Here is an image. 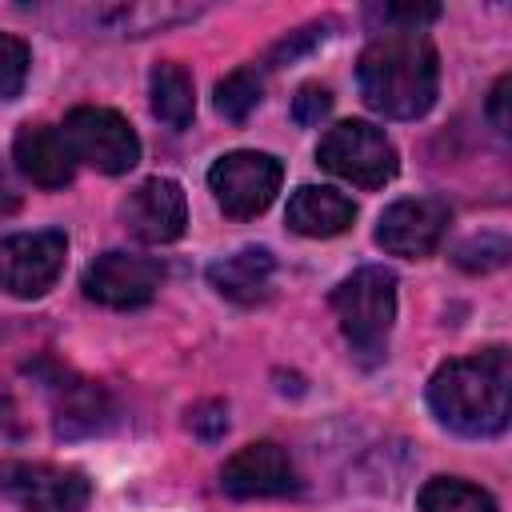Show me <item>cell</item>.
<instances>
[{"mask_svg":"<svg viewBox=\"0 0 512 512\" xmlns=\"http://www.w3.org/2000/svg\"><path fill=\"white\" fill-rule=\"evenodd\" d=\"M164 280V268L152 260V256H140V252H100L84 276H80V288L88 300L104 304V308H140L156 296Z\"/></svg>","mask_w":512,"mask_h":512,"instance_id":"ba28073f","label":"cell"},{"mask_svg":"<svg viewBox=\"0 0 512 512\" xmlns=\"http://www.w3.org/2000/svg\"><path fill=\"white\" fill-rule=\"evenodd\" d=\"M284 168L276 156L268 152H228L208 168V188L216 196V204L232 216V220H248L260 216L276 192H280Z\"/></svg>","mask_w":512,"mask_h":512,"instance_id":"8992f818","label":"cell"},{"mask_svg":"<svg viewBox=\"0 0 512 512\" xmlns=\"http://www.w3.org/2000/svg\"><path fill=\"white\" fill-rule=\"evenodd\" d=\"M508 260V240L504 236H472L456 248V264L468 272H492Z\"/></svg>","mask_w":512,"mask_h":512,"instance_id":"603a6c76","label":"cell"},{"mask_svg":"<svg viewBox=\"0 0 512 512\" xmlns=\"http://www.w3.org/2000/svg\"><path fill=\"white\" fill-rule=\"evenodd\" d=\"M220 488L236 500H252V496H288L300 488L296 464L292 456L276 444V440H256L244 444L236 456L224 460L220 468Z\"/></svg>","mask_w":512,"mask_h":512,"instance_id":"8fae6325","label":"cell"},{"mask_svg":"<svg viewBox=\"0 0 512 512\" xmlns=\"http://www.w3.org/2000/svg\"><path fill=\"white\" fill-rule=\"evenodd\" d=\"M504 100H508V76H500V80H496V88H492V100H488V116H492V124H496V132H508V116H504Z\"/></svg>","mask_w":512,"mask_h":512,"instance_id":"4316f807","label":"cell"},{"mask_svg":"<svg viewBox=\"0 0 512 512\" xmlns=\"http://www.w3.org/2000/svg\"><path fill=\"white\" fill-rule=\"evenodd\" d=\"M328 36V24H308V28H300V32H292L288 40H280L276 48H272V64H284V60H296L300 52H308L312 44H320Z\"/></svg>","mask_w":512,"mask_h":512,"instance_id":"484cf974","label":"cell"},{"mask_svg":"<svg viewBox=\"0 0 512 512\" xmlns=\"http://www.w3.org/2000/svg\"><path fill=\"white\" fill-rule=\"evenodd\" d=\"M328 108H332V96H328L324 84H304V88L292 96V120H296L300 128L320 124V120L328 116Z\"/></svg>","mask_w":512,"mask_h":512,"instance_id":"cb8c5ba5","label":"cell"},{"mask_svg":"<svg viewBox=\"0 0 512 512\" xmlns=\"http://www.w3.org/2000/svg\"><path fill=\"white\" fill-rule=\"evenodd\" d=\"M316 160L332 176L352 180L360 188H384L396 176V148L368 120H340V124H332L320 136V144H316Z\"/></svg>","mask_w":512,"mask_h":512,"instance_id":"277c9868","label":"cell"},{"mask_svg":"<svg viewBox=\"0 0 512 512\" xmlns=\"http://www.w3.org/2000/svg\"><path fill=\"white\" fill-rule=\"evenodd\" d=\"M352 220H356V204L336 188L304 184L288 200V228L300 232V236H312V240L340 236Z\"/></svg>","mask_w":512,"mask_h":512,"instance_id":"2e32d148","label":"cell"},{"mask_svg":"<svg viewBox=\"0 0 512 512\" xmlns=\"http://www.w3.org/2000/svg\"><path fill=\"white\" fill-rule=\"evenodd\" d=\"M332 312L344 340L364 364H380L388 352V332L396 316V276L384 264H364L344 276L332 292Z\"/></svg>","mask_w":512,"mask_h":512,"instance_id":"3957f363","label":"cell"},{"mask_svg":"<svg viewBox=\"0 0 512 512\" xmlns=\"http://www.w3.org/2000/svg\"><path fill=\"white\" fill-rule=\"evenodd\" d=\"M60 136H64L72 160H84L108 176H120L140 160V140H136L132 124L112 108H92V104L72 108L60 124Z\"/></svg>","mask_w":512,"mask_h":512,"instance_id":"5b68a950","label":"cell"},{"mask_svg":"<svg viewBox=\"0 0 512 512\" xmlns=\"http://www.w3.org/2000/svg\"><path fill=\"white\" fill-rule=\"evenodd\" d=\"M416 504H420V512H500L484 488L456 480V476H432L420 488Z\"/></svg>","mask_w":512,"mask_h":512,"instance_id":"d6986e66","label":"cell"},{"mask_svg":"<svg viewBox=\"0 0 512 512\" xmlns=\"http://www.w3.org/2000/svg\"><path fill=\"white\" fill-rule=\"evenodd\" d=\"M276 260L268 248H240L216 264H208V284L232 304H260L272 288Z\"/></svg>","mask_w":512,"mask_h":512,"instance_id":"9a60e30c","label":"cell"},{"mask_svg":"<svg viewBox=\"0 0 512 512\" xmlns=\"http://www.w3.org/2000/svg\"><path fill=\"white\" fill-rule=\"evenodd\" d=\"M260 96H264L260 72H256V68H236V72H228V76L216 84V112H220L224 120L240 124V120L252 116V108L260 104Z\"/></svg>","mask_w":512,"mask_h":512,"instance_id":"ffe728a7","label":"cell"},{"mask_svg":"<svg viewBox=\"0 0 512 512\" xmlns=\"http://www.w3.org/2000/svg\"><path fill=\"white\" fill-rule=\"evenodd\" d=\"M360 96L372 112L416 120L436 104L440 64L424 32H376L356 64Z\"/></svg>","mask_w":512,"mask_h":512,"instance_id":"6da1fadb","label":"cell"},{"mask_svg":"<svg viewBox=\"0 0 512 512\" xmlns=\"http://www.w3.org/2000/svg\"><path fill=\"white\" fill-rule=\"evenodd\" d=\"M188 416H192L188 424H192V432H196L200 440H216V436H224V428H228V408H224V404H216V400L196 404Z\"/></svg>","mask_w":512,"mask_h":512,"instance_id":"d4e9b609","label":"cell"},{"mask_svg":"<svg viewBox=\"0 0 512 512\" xmlns=\"http://www.w3.org/2000/svg\"><path fill=\"white\" fill-rule=\"evenodd\" d=\"M28 76V44L20 36L0 32V100H12Z\"/></svg>","mask_w":512,"mask_h":512,"instance_id":"7402d4cb","label":"cell"},{"mask_svg":"<svg viewBox=\"0 0 512 512\" xmlns=\"http://www.w3.org/2000/svg\"><path fill=\"white\" fill-rule=\"evenodd\" d=\"M512 360L504 348L444 360L428 380V408L460 436H496L508 424Z\"/></svg>","mask_w":512,"mask_h":512,"instance_id":"7a4b0ae2","label":"cell"},{"mask_svg":"<svg viewBox=\"0 0 512 512\" xmlns=\"http://www.w3.org/2000/svg\"><path fill=\"white\" fill-rule=\"evenodd\" d=\"M436 16H440L436 4H376V8H368V20L384 24V32H420V24H428Z\"/></svg>","mask_w":512,"mask_h":512,"instance_id":"44dd1931","label":"cell"},{"mask_svg":"<svg viewBox=\"0 0 512 512\" xmlns=\"http://www.w3.org/2000/svg\"><path fill=\"white\" fill-rule=\"evenodd\" d=\"M52 424H56V436H64V440L96 436L112 424V400L92 380L60 376L52 384Z\"/></svg>","mask_w":512,"mask_h":512,"instance_id":"4fadbf2b","label":"cell"},{"mask_svg":"<svg viewBox=\"0 0 512 512\" xmlns=\"http://www.w3.org/2000/svg\"><path fill=\"white\" fill-rule=\"evenodd\" d=\"M148 96H152V112L168 124V128H188L196 116V88L192 76L180 64H156L148 76Z\"/></svg>","mask_w":512,"mask_h":512,"instance_id":"ac0fdd59","label":"cell"},{"mask_svg":"<svg viewBox=\"0 0 512 512\" xmlns=\"http://www.w3.org/2000/svg\"><path fill=\"white\" fill-rule=\"evenodd\" d=\"M64 252H68V236L60 228L4 236L0 240V288L16 300L44 296L64 268Z\"/></svg>","mask_w":512,"mask_h":512,"instance_id":"52a82bcc","label":"cell"},{"mask_svg":"<svg viewBox=\"0 0 512 512\" xmlns=\"http://www.w3.org/2000/svg\"><path fill=\"white\" fill-rule=\"evenodd\" d=\"M204 8L200 4H104L88 12V24L112 36H148L164 32L172 24L196 20Z\"/></svg>","mask_w":512,"mask_h":512,"instance_id":"e0dca14e","label":"cell"},{"mask_svg":"<svg viewBox=\"0 0 512 512\" xmlns=\"http://www.w3.org/2000/svg\"><path fill=\"white\" fill-rule=\"evenodd\" d=\"M0 492L16 496L24 512H84L92 484L76 468L56 464H0Z\"/></svg>","mask_w":512,"mask_h":512,"instance_id":"9c48e42d","label":"cell"},{"mask_svg":"<svg viewBox=\"0 0 512 512\" xmlns=\"http://www.w3.org/2000/svg\"><path fill=\"white\" fill-rule=\"evenodd\" d=\"M124 228L144 244H172L188 224V200L184 188L168 176H152L136 184L120 208Z\"/></svg>","mask_w":512,"mask_h":512,"instance_id":"7c38bea8","label":"cell"},{"mask_svg":"<svg viewBox=\"0 0 512 512\" xmlns=\"http://www.w3.org/2000/svg\"><path fill=\"white\" fill-rule=\"evenodd\" d=\"M12 160L40 188H64L76 168L60 128H48V124H24L12 140Z\"/></svg>","mask_w":512,"mask_h":512,"instance_id":"5bb4252c","label":"cell"},{"mask_svg":"<svg viewBox=\"0 0 512 512\" xmlns=\"http://www.w3.org/2000/svg\"><path fill=\"white\" fill-rule=\"evenodd\" d=\"M448 204L440 196H408L384 208L380 224H376V244L392 256H408L420 260L428 252H436V244L448 232Z\"/></svg>","mask_w":512,"mask_h":512,"instance_id":"30bf717a","label":"cell"}]
</instances>
